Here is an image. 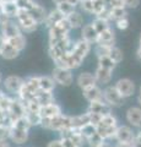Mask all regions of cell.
I'll use <instances>...</instances> for the list:
<instances>
[{
	"instance_id": "obj_60",
	"label": "cell",
	"mask_w": 141,
	"mask_h": 147,
	"mask_svg": "<svg viewBox=\"0 0 141 147\" xmlns=\"http://www.w3.org/2000/svg\"><path fill=\"white\" fill-rule=\"evenodd\" d=\"M1 3H4V1H16V0H0Z\"/></svg>"
},
{
	"instance_id": "obj_8",
	"label": "cell",
	"mask_w": 141,
	"mask_h": 147,
	"mask_svg": "<svg viewBox=\"0 0 141 147\" xmlns=\"http://www.w3.org/2000/svg\"><path fill=\"white\" fill-rule=\"evenodd\" d=\"M136 134L133 131V129L128 125H119L117 129L114 140L117 142H124V144H131L134 141Z\"/></svg>"
},
{
	"instance_id": "obj_26",
	"label": "cell",
	"mask_w": 141,
	"mask_h": 147,
	"mask_svg": "<svg viewBox=\"0 0 141 147\" xmlns=\"http://www.w3.org/2000/svg\"><path fill=\"white\" fill-rule=\"evenodd\" d=\"M36 99L38 100V103L40 105H47L55 102V97L54 93L51 91H43V90H38L36 92Z\"/></svg>"
},
{
	"instance_id": "obj_3",
	"label": "cell",
	"mask_w": 141,
	"mask_h": 147,
	"mask_svg": "<svg viewBox=\"0 0 141 147\" xmlns=\"http://www.w3.org/2000/svg\"><path fill=\"white\" fill-rule=\"evenodd\" d=\"M52 77L57 82V85L64 87H69L74 84V75H72V70L70 69L55 66L52 70Z\"/></svg>"
},
{
	"instance_id": "obj_10",
	"label": "cell",
	"mask_w": 141,
	"mask_h": 147,
	"mask_svg": "<svg viewBox=\"0 0 141 147\" xmlns=\"http://www.w3.org/2000/svg\"><path fill=\"white\" fill-rule=\"evenodd\" d=\"M76 85L80 87L81 91H82L85 88H88V87L98 85V84H97L96 77H94V74L90 72V71H82L76 77Z\"/></svg>"
},
{
	"instance_id": "obj_6",
	"label": "cell",
	"mask_w": 141,
	"mask_h": 147,
	"mask_svg": "<svg viewBox=\"0 0 141 147\" xmlns=\"http://www.w3.org/2000/svg\"><path fill=\"white\" fill-rule=\"evenodd\" d=\"M115 88L118 90V92L123 96L124 98H129V97H133L135 94V91H136V86H135V82L133 80L128 79V77H123V79H119L115 84Z\"/></svg>"
},
{
	"instance_id": "obj_27",
	"label": "cell",
	"mask_w": 141,
	"mask_h": 147,
	"mask_svg": "<svg viewBox=\"0 0 141 147\" xmlns=\"http://www.w3.org/2000/svg\"><path fill=\"white\" fill-rule=\"evenodd\" d=\"M90 124V115L88 113L86 112L84 114H80V115H74L71 117V129H77V130H81L85 125Z\"/></svg>"
},
{
	"instance_id": "obj_4",
	"label": "cell",
	"mask_w": 141,
	"mask_h": 147,
	"mask_svg": "<svg viewBox=\"0 0 141 147\" xmlns=\"http://www.w3.org/2000/svg\"><path fill=\"white\" fill-rule=\"evenodd\" d=\"M103 99L104 102L108 103L111 107H121L124 104L125 98L118 92L115 86H107L103 88Z\"/></svg>"
},
{
	"instance_id": "obj_54",
	"label": "cell",
	"mask_w": 141,
	"mask_h": 147,
	"mask_svg": "<svg viewBox=\"0 0 141 147\" xmlns=\"http://www.w3.org/2000/svg\"><path fill=\"white\" fill-rule=\"evenodd\" d=\"M4 44H5V38L3 37L1 33H0V53H1V49L4 47Z\"/></svg>"
},
{
	"instance_id": "obj_48",
	"label": "cell",
	"mask_w": 141,
	"mask_h": 147,
	"mask_svg": "<svg viewBox=\"0 0 141 147\" xmlns=\"http://www.w3.org/2000/svg\"><path fill=\"white\" fill-rule=\"evenodd\" d=\"M88 115H90V123L93 124L94 126H97L99 123L102 121V118L103 115L102 114H98V113H92V112H87Z\"/></svg>"
},
{
	"instance_id": "obj_22",
	"label": "cell",
	"mask_w": 141,
	"mask_h": 147,
	"mask_svg": "<svg viewBox=\"0 0 141 147\" xmlns=\"http://www.w3.org/2000/svg\"><path fill=\"white\" fill-rule=\"evenodd\" d=\"M0 10H1V12L6 17L15 18L20 11V7L16 1H4V3H1V5H0Z\"/></svg>"
},
{
	"instance_id": "obj_61",
	"label": "cell",
	"mask_w": 141,
	"mask_h": 147,
	"mask_svg": "<svg viewBox=\"0 0 141 147\" xmlns=\"http://www.w3.org/2000/svg\"><path fill=\"white\" fill-rule=\"evenodd\" d=\"M139 45H141V33H140V36H139Z\"/></svg>"
},
{
	"instance_id": "obj_28",
	"label": "cell",
	"mask_w": 141,
	"mask_h": 147,
	"mask_svg": "<svg viewBox=\"0 0 141 147\" xmlns=\"http://www.w3.org/2000/svg\"><path fill=\"white\" fill-rule=\"evenodd\" d=\"M57 86V82L54 81V79L48 75H42L39 76V90H43V91H51L53 92L54 88Z\"/></svg>"
},
{
	"instance_id": "obj_57",
	"label": "cell",
	"mask_w": 141,
	"mask_h": 147,
	"mask_svg": "<svg viewBox=\"0 0 141 147\" xmlns=\"http://www.w3.org/2000/svg\"><path fill=\"white\" fill-rule=\"evenodd\" d=\"M64 1H66V0H52V3L54 4V5H59V4H60V3H64Z\"/></svg>"
},
{
	"instance_id": "obj_17",
	"label": "cell",
	"mask_w": 141,
	"mask_h": 147,
	"mask_svg": "<svg viewBox=\"0 0 141 147\" xmlns=\"http://www.w3.org/2000/svg\"><path fill=\"white\" fill-rule=\"evenodd\" d=\"M39 114L42 115V118H55L58 115L63 114V109L58 103H51L47 105H42L39 110Z\"/></svg>"
},
{
	"instance_id": "obj_49",
	"label": "cell",
	"mask_w": 141,
	"mask_h": 147,
	"mask_svg": "<svg viewBox=\"0 0 141 147\" xmlns=\"http://www.w3.org/2000/svg\"><path fill=\"white\" fill-rule=\"evenodd\" d=\"M47 147H63L61 139H55V140L49 141L47 144Z\"/></svg>"
},
{
	"instance_id": "obj_11",
	"label": "cell",
	"mask_w": 141,
	"mask_h": 147,
	"mask_svg": "<svg viewBox=\"0 0 141 147\" xmlns=\"http://www.w3.org/2000/svg\"><path fill=\"white\" fill-rule=\"evenodd\" d=\"M80 34L81 37L80 38H82L84 40H86V42H88L90 44H97V40H98V32L94 30V27L92 26V24H85L82 27H81L80 30Z\"/></svg>"
},
{
	"instance_id": "obj_16",
	"label": "cell",
	"mask_w": 141,
	"mask_h": 147,
	"mask_svg": "<svg viewBox=\"0 0 141 147\" xmlns=\"http://www.w3.org/2000/svg\"><path fill=\"white\" fill-rule=\"evenodd\" d=\"M97 44L108 45V47L115 45V31H114V28H113V25L109 27V28H107L106 31H103L98 34Z\"/></svg>"
},
{
	"instance_id": "obj_36",
	"label": "cell",
	"mask_w": 141,
	"mask_h": 147,
	"mask_svg": "<svg viewBox=\"0 0 141 147\" xmlns=\"http://www.w3.org/2000/svg\"><path fill=\"white\" fill-rule=\"evenodd\" d=\"M11 126L16 127V129H22V130H30V129L32 127V126H31V124H30V121L27 120L26 117H21V118L15 119V120L12 121Z\"/></svg>"
},
{
	"instance_id": "obj_38",
	"label": "cell",
	"mask_w": 141,
	"mask_h": 147,
	"mask_svg": "<svg viewBox=\"0 0 141 147\" xmlns=\"http://www.w3.org/2000/svg\"><path fill=\"white\" fill-rule=\"evenodd\" d=\"M112 47H108V45H103V44H94L93 52L96 58H102V57H107L109 55V50H111Z\"/></svg>"
},
{
	"instance_id": "obj_44",
	"label": "cell",
	"mask_w": 141,
	"mask_h": 147,
	"mask_svg": "<svg viewBox=\"0 0 141 147\" xmlns=\"http://www.w3.org/2000/svg\"><path fill=\"white\" fill-rule=\"evenodd\" d=\"M80 131H81V134L84 135L85 139L87 140L88 137H91V136L94 134V132H97V129H96V126H94L93 124H91V123H90V124H87V125H85Z\"/></svg>"
},
{
	"instance_id": "obj_62",
	"label": "cell",
	"mask_w": 141,
	"mask_h": 147,
	"mask_svg": "<svg viewBox=\"0 0 141 147\" xmlns=\"http://www.w3.org/2000/svg\"><path fill=\"white\" fill-rule=\"evenodd\" d=\"M0 84H1V75H0Z\"/></svg>"
},
{
	"instance_id": "obj_13",
	"label": "cell",
	"mask_w": 141,
	"mask_h": 147,
	"mask_svg": "<svg viewBox=\"0 0 141 147\" xmlns=\"http://www.w3.org/2000/svg\"><path fill=\"white\" fill-rule=\"evenodd\" d=\"M125 119L133 127H141V108L139 107H130L125 113Z\"/></svg>"
},
{
	"instance_id": "obj_58",
	"label": "cell",
	"mask_w": 141,
	"mask_h": 147,
	"mask_svg": "<svg viewBox=\"0 0 141 147\" xmlns=\"http://www.w3.org/2000/svg\"><path fill=\"white\" fill-rule=\"evenodd\" d=\"M138 104H139V107L141 108V94L139 93V96H138Z\"/></svg>"
},
{
	"instance_id": "obj_40",
	"label": "cell",
	"mask_w": 141,
	"mask_h": 147,
	"mask_svg": "<svg viewBox=\"0 0 141 147\" xmlns=\"http://www.w3.org/2000/svg\"><path fill=\"white\" fill-rule=\"evenodd\" d=\"M79 7L87 15H93V0H81Z\"/></svg>"
},
{
	"instance_id": "obj_55",
	"label": "cell",
	"mask_w": 141,
	"mask_h": 147,
	"mask_svg": "<svg viewBox=\"0 0 141 147\" xmlns=\"http://www.w3.org/2000/svg\"><path fill=\"white\" fill-rule=\"evenodd\" d=\"M0 147H11V145H10L9 141H1L0 140Z\"/></svg>"
},
{
	"instance_id": "obj_39",
	"label": "cell",
	"mask_w": 141,
	"mask_h": 147,
	"mask_svg": "<svg viewBox=\"0 0 141 147\" xmlns=\"http://www.w3.org/2000/svg\"><path fill=\"white\" fill-rule=\"evenodd\" d=\"M11 100H12V97H9L7 94L3 93L1 98H0V112L9 113V110H10V105H11Z\"/></svg>"
},
{
	"instance_id": "obj_23",
	"label": "cell",
	"mask_w": 141,
	"mask_h": 147,
	"mask_svg": "<svg viewBox=\"0 0 141 147\" xmlns=\"http://www.w3.org/2000/svg\"><path fill=\"white\" fill-rule=\"evenodd\" d=\"M65 16L63 15V13L58 10L57 7H54V9H52L51 11H48V13H47V17H45V20H44V22H43V25H44V27L45 28H51L52 26H54L55 24H58L60 20H63Z\"/></svg>"
},
{
	"instance_id": "obj_53",
	"label": "cell",
	"mask_w": 141,
	"mask_h": 147,
	"mask_svg": "<svg viewBox=\"0 0 141 147\" xmlns=\"http://www.w3.org/2000/svg\"><path fill=\"white\" fill-rule=\"evenodd\" d=\"M136 58H138V60L141 63V45H139L138 49H136Z\"/></svg>"
},
{
	"instance_id": "obj_25",
	"label": "cell",
	"mask_w": 141,
	"mask_h": 147,
	"mask_svg": "<svg viewBox=\"0 0 141 147\" xmlns=\"http://www.w3.org/2000/svg\"><path fill=\"white\" fill-rule=\"evenodd\" d=\"M96 129H97V132L104 140L109 141V140H114L118 126H108V125H103V124H98Z\"/></svg>"
},
{
	"instance_id": "obj_35",
	"label": "cell",
	"mask_w": 141,
	"mask_h": 147,
	"mask_svg": "<svg viewBox=\"0 0 141 147\" xmlns=\"http://www.w3.org/2000/svg\"><path fill=\"white\" fill-rule=\"evenodd\" d=\"M109 58L112 59L114 63L119 64L123 61V59H124V54H123V50L120 48H118L117 45H113L109 50Z\"/></svg>"
},
{
	"instance_id": "obj_24",
	"label": "cell",
	"mask_w": 141,
	"mask_h": 147,
	"mask_svg": "<svg viewBox=\"0 0 141 147\" xmlns=\"http://www.w3.org/2000/svg\"><path fill=\"white\" fill-rule=\"evenodd\" d=\"M21 52H19L15 47H12V45L6 42L5 40V44H4V47L1 49V53H0V57H1L4 60H15V59L19 57Z\"/></svg>"
},
{
	"instance_id": "obj_41",
	"label": "cell",
	"mask_w": 141,
	"mask_h": 147,
	"mask_svg": "<svg viewBox=\"0 0 141 147\" xmlns=\"http://www.w3.org/2000/svg\"><path fill=\"white\" fill-rule=\"evenodd\" d=\"M55 7H57L58 10L60 11V12H61V13H63V15H64L65 17H66L67 15H69L70 12H72V11H74L75 9H77V7H75L74 5H71V4H70L69 1L60 3V4H59V5H57Z\"/></svg>"
},
{
	"instance_id": "obj_1",
	"label": "cell",
	"mask_w": 141,
	"mask_h": 147,
	"mask_svg": "<svg viewBox=\"0 0 141 147\" xmlns=\"http://www.w3.org/2000/svg\"><path fill=\"white\" fill-rule=\"evenodd\" d=\"M40 127L45 129V130L57 131L60 132L65 129H71V115H66V114H60L55 118H43Z\"/></svg>"
},
{
	"instance_id": "obj_45",
	"label": "cell",
	"mask_w": 141,
	"mask_h": 147,
	"mask_svg": "<svg viewBox=\"0 0 141 147\" xmlns=\"http://www.w3.org/2000/svg\"><path fill=\"white\" fill-rule=\"evenodd\" d=\"M11 135V126L10 125H0V140L9 141Z\"/></svg>"
},
{
	"instance_id": "obj_51",
	"label": "cell",
	"mask_w": 141,
	"mask_h": 147,
	"mask_svg": "<svg viewBox=\"0 0 141 147\" xmlns=\"http://www.w3.org/2000/svg\"><path fill=\"white\" fill-rule=\"evenodd\" d=\"M131 146L133 147H141V140H139L138 137L135 136V139H134V141L131 142Z\"/></svg>"
},
{
	"instance_id": "obj_33",
	"label": "cell",
	"mask_w": 141,
	"mask_h": 147,
	"mask_svg": "<svg viewBox=\"0 0 141 147\" xmlns=\"http://www.w3.org/2000/svg\"><path fill=\"white\" fill-rule=\"evenodd\" d=\"M25 117L27 118V120L30 121L31 126H40L42 120H43V118L39 114V112H26Z\"/></svg>"
},
{
	"instance_id": "obj_42",
	"label": "cell",
	"mask_w": 141,
	"mask_h": 147,
	"mask_svg": "<svg viewBox=\"0 0 141 147\" xmlns=\"http://www.w3.org/2000/svg\"><path fill=\"white\" fill-rule=\"evenodd\" d=\"M99 124H103V125H108V126H119L118 124V119L115 115H113V113H109L103 115L102 118V121Z\"/></svg>"
},
{
	"instance_id": "obj_15",
	"label": "cell",
	"mask_w": 141,
	"mask_h": 147,
	"mask_svg": "<svg viewBox=\"0 0 141 147\" xmlns=\"http://www.w3.org/2000/svg\"><path fill=\"white\" fill-rule=\"evenodd\" d=\"M66 20L72 30H81V27L85 25V17L82 15V11L77 10V9H75L66 16Z\"/></svg>"
},
{
	"instance_id": "obj_37",
	"label": "cell",
	"mask_w": 141,
	"mask_h": 147,
	"mask_svg": "<svg viewBox=\"0 0 141 147\" xmlns=\"http://www.w3.org/2000/svg\"><path fill=\"white\" fill-rule=\"evenodd\" d=\"M104 141L106 140H104L103 137L98 134V132H94L92 136L88 137V139L86 140V144L88 145V147H99Z\"/></svg>"
},
{
	"instance_id": "obj_9",
	"label": "cell",
	"mask_w": 141,
	"mask_h": 147,
	"mask_svg": "<svg viewBox=\"0 0 141 147\" xmlns=\"http://www.w3.org/2000/svg\"><path fill=\"white\" fill-rule=\"evenodd\" d=\"M9 115H10L12 121L15 120V119H17V118H21V117L26 115L25 104H24V102H22L19 97H17V96H16V97H12L10 110H9Z\"/></svg>"
},
{
	"instance_id": "obj_19",
	"label": "cell",
	"mask_w": 141,
	"mask_h": 147,
	"mask_svg": "<svg viewBox=\"0 0 141 147\" xmlns=\"http://www.w3.org/2000/svg\"><path fill=\"white\" fill-rule=\"evenodd\" d=\"M94 77H96L98 85H108L112 81L113 71L97 65L96 70H94Z\"/></svg>"
},
{
	"instance_id": "obj_59",
	"label": "cell",
	"mask_w": 141,
	"mask_h": 147,
	"mask_svg": "<svg viewBox=\"0 0 141 147\" xmlns=\"http://www.w3.org/2000/svg\"><path fill=\"white\" fill-rule=\"evenodd\" d=\"M136 137H138L139 140H141V130H139L138 132H136Z\"/></svg>"
},
{
	"instance_id": "obj_52",
	"label": "cell",
	"mask_w": 141,
	"mask_h": 147,
	"mask_svg": "<svg viewBox=\"0 0 141 147\" xmlns=\"http://www.w3.org/2000/svg\"><path fill=\"white\" fill-rule=\"evenodd\" d=\"M114 147H133L131 144H124V142H117Z\"/></svg>"
},
{
	"instance_id": "obj_34",
	"label": "cell",
	"mask_w": 141,
	"mask_h": 147,
	"mask_svg": "<svg viewBox=\"0 0 141 147\" xmlns=\"http://www.w3.org/2000/svg\"><path fill=\"white\" fill-rule=\"evenodd\" d=\"M97 63H98V66L104 67V69H108V70H112V71H114L117 65H118L117 63H114L111 58H109V55H107V57L98 58L97 59Z\"/></svg>"
},
{
	"instance_id": "obj_20",
	"label": "cell",
	"mask_w": 141,
	"mask_h": 147,
	"mask_svg": "<svg viewBox=\"0 0 141 147\" xmlns=\"http://www.w3.org/2000/svg\"><path fill=\"white\" fill-rule=\"evenodd\" d=\"M28 12L33 16V18L38 22L39 25H43L45 17H47V13H48V11L45 10V7L43 5H40V4L37 3V1H34V4L28 10Z\"/></svg>"
},
{
	"instance_id": "obj_64",
	"label": "cell",
	"mask_w": 141,
	"mask_h": 147,
	"mask_svg": "<svg viewBox=\"0 0 141 147\" xmlns=\"http://www.w3.org/2000/svg\"><path fill=\"white\" fill-rule=\"evenodd\" d=\"M17 147H21V146H17Z\"/></svg>"
},
{
	"instance_id": "obj_2",
	"label": "cell",
	"mask_w": 141,
	"mask_h": 147,
	"mask_svg": "<svg viewBox=\"0 0 141 147\" xmlns=\"http://www.w3.org/2000/svg\"><path fill=\"white\" fill-rule=\"evenodd\" d=\"M13 20L17 22V25L20 26L21 31L24 32L25 34H28V33H32V32L37 31L38 26H39V24L34 20L33 16L27 10H22V9H20L17 16L13 18Z\"/></svg>"
},
{
	"instance_id": "obj_46",
	"label": "cell",
	"mask_w": 141,
	"mask_h": 147,
	"mask_svg": "<svg viewBox=\"0 0 141 147\" xmlns=\"http://www.w3.org/2000/svg\"><path fill=\"white\" fill-rule=\"evenodd\" d=\"M36 0H16L17 5H19L20 9H22V10H27L28 11L31 7H32V5L34 4Z\"/></svg>"
},
{
	"instance_id": "obj_50",
	"label": "cell",
	"mask_w": 141,
	"mask_h": 147,
	"mask_svg": "<svg viewBox=\"0 0 141 147\" xmlns=\"http://www.w3.org/2000/svg\"><path fill=\"white\" fill-rule=\"evenodd\" d=\"M61 142H63V147H79L70 139H61Z\"/></svg>"
},
{
	"instance_id": "obj_43",
	"label": "cell",
	"mask_w": 141,
	"mask_h": 147,
	"mask_svg": "<svg viewBox=\"0 0 141 147\" xmlns=\"http://www.w3.org/2000/svg\"><path fill=\"white\" fill-rule=\"evenodd\" d=\"M114 24V27L117 30L119 31H125L129 28L130 26V21H129V17H123V18H119V20H117L113 22Z\"/></svg>"
},
{
	"instance_id": "obj_18",
	"label": "cell",
	"mask_w": 141,
	"mask_h": 147,
	"mask_svg": "<svg viewBox=\"0 0 141 147\" xmlns=\"http://www.w3.org/2000/svg\"><path fill=\"white\" fill-rule=\"evenodd\" d=\"M91 49H92V44L86 42V40H84L82 38H79V39L74 40V48H72L71 52L79 54L80 57H82L84 59H86V57L90 54Z\"/></svg>"
},
{
	"instance_id": "obj_7",
	"label": "cell",
	"mask_w": 141,
	"mask_h": 147,
	"mask_svg": "<svg viewBox=\"0 0 141 147\" xmlns=\"http://www.w3.org/2000/svg\"><path fill=\"white\" fill-rule=\"evenodd\" d=\"M24 81L25 79L17 76V75H10L7 76L5 80L3 81V85H4V88L7 93H11L13 96H17V93L20 92L22 85H24Z\"/></svg>"
},
{
	"instance_id": "obj_29",
	"label": "cell",
	"mask_w": 141,
	"mask_h": 147,
	"mask_svg": "<svg viewBox=\"0 0 141 147\" xmlns=\"http://www.w3.org/2000/svg\"><path fill=\"white\" fill-rule=\"evenodd\" d=\"M6 42L10 43L12 47H15L19 52H22V50L26 48V45H27V39H26L25 33H20L19 36L13 37V38L6 40Z\"/></svg>"
},
{
	"instance_id": "obj_63",
	"label": "cell",
	"mask_w": 141,
	"mask_h": 147,
	"mask_svg": "<svg viewBox=\"0 0 141 147\" xmlns=\"http://www.w3.org/2000/svg\"><path fill=\"white\" fill-rule=\"evenodd\" d=\"M140 94H141V86H140Z\"/></svg>"
},
{
	"instance_id": "obj_56",
	"label": "cell",
	"mask_w": 141,
	"mask_h": 147,
	"mask_svg": "<svg viewBox=\"0 0 141 147\" xmlns=\"http://www.w3.org/2000/svg\"><path fill=\"white\" fill-rule=\"evenodd\" d=\"M99 147H114V146H113V145H111V144H109L108 141H104L103 144H102L101 146H99Z\"/></svg>"
},
{
	"instance_id": "obj_5",
	"label": "cell",
	"mask_w": 141,
	"mask_h": 147,
	"mask_svg": "<svg viewBox=\"0 0 141 147\" xmlns=\"http://www.w3.org/2000/svg\"><path fill=\"white\" fill-rule=\"evenodd\" d=\"M0 33L3 34L5 40H9L13 37L19 36L20 33H24V32L21 31L20 26L17 25V22L13 18H9L3 25H0Z\"/></svg>"
},
{
	"instance_id": "obj_12",
	"label": "cell",
	"mask_w": 141,
	"mask_h": 147,
	"mask_svg": "<svg viewBox=\"0 0 141 147\" xmlns=\"http://www.w3.org/2000/svg\"><path fill=\"white\" fill-rule=\"evenodd\" d=\"M82 96L87 102H97V100H104L103 99V90L98 85L91 86L88 88L82 90Z\"/></svg>"
},
{
	"instance_id": "obj_21",
	"label": "cell",
	"mask_w": 141,
	"mask_h": 147,
	"mask_svg": "<svg viewBox=\"0 0 141 147\" xmlns=\"http://www.w3.org/2000/svg\"><path fill=\"white\" fill-rule=\"evenodd\" d=\"M87 112H92V113H98L102 115L112 113V107L108 103H106L104 100H97V102H91L88 104Z\"/></svg>"
},
{
	"instance_id": "obj_14",
	"label": "cell",
	"mask_w": 141,
	"mask_h": 147,
	"mask_svg": "<svg viewBox=\"0 0 141 147\" xmlns=\"http://www.w3.org/2000/svg\"><path fill=\"white\" fill-rule=\"evenodd\" d=\"M30 139V130H22V129H16L11 126V135L10 141L17 146L25 145Z\"/></svg>"
},
{
	"instance_id": "obj_32",
	"label": "cell",
	"mask_w": 141,
	"mask_h": 147,
	"mask_svg": "<svg viewBox=\"0 0 141 147\" xmlns=\"http://www.w3.org/2000/svg\"><path fill=\"white\" fill-rule=\"evenodd\" d=\"M123 17H129V12L126 7H113L111 9V21L112 24L119 18Z\"/></svg>"
},
{
	"instance_id": "obj_47",
	"label": "cell",
	"mask_w": 141,
	"mask_h": 147,
	"mask_svg": "<svg viewBox=\"0 0 141 147\" xmlns=\"http://www.w3.org/2000/svg\"><path fill=\"white\" fill-rule=\"evenodd\" d=\"M123 3H124V6L128 10H135L140 6L141 0H123Z\"/></svg>"
},
{
	"instance_id": "obj_30",
	"label": "cell",
	"mask_w": 141,
	"mask_h": 147,
	"mask_svg": "<svg viewBox=\"0 0 141 147\" xmlns=\"http://www.w3.org/2000/svg\"><path fill=\"white\" fill-rule=\"evenodd\" d=\"M91 24H92V26L94 27V30L98 32V34L112 26V22L104 20V18H102V17H96V16L93 17V20L91 21Z\"/></svg>"
},
{
	"instance_id": "obj_31",
	"label": "cell",
	"mask_w": 141,
	"mask_h": 147,
	"mask_svg": "<svg viewBox=\"0 0 141 147\" xmlns=\"http://www.w3.org/2000/svg\"><path fill=\"white\" fill-rule=\"evenodd\" d=\"M24 85H25L31 92L36 93V92L39 90V76L34 75V76H28V77H26L25 81H24Z\"/></svg>"
}]
</instances>
